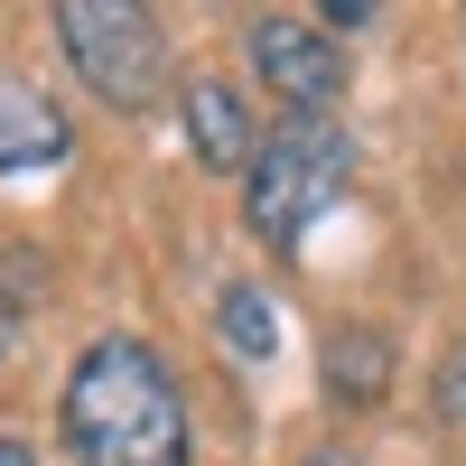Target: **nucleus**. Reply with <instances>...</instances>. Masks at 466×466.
<instances>
[{"label":"nucleus","instance_id":"1","mask_svg":"<svg viewBox=\"0 0 466 466\" xmlns=\"http://www.w3.org/2000/svg\"><path fill=\"white\" fill-rule=\"evenodd\" d=\"M56 430L75 466H187V392L140 336H94L56 392Z\"/></svg>","mask_w":466,"mask_h":466},{"label":"nucleus","instance_id":"2","mask_svg":"<svg viewBox=\"0 0 466 466\" xmlns=\"http://www.w3.org/2000/svg\"><path fill=\"white\" fill-rule=\"evenodd\" d=\"M345 187H355V131L345 122H280L243 168V215L270 252H289L327 206H345Z\"/></svg>","mask_w":466,"mask_h":466},{"label":"nucleus","instance_id":"3","mask_svg":"<svg viewBox=\"0 0 466 466\" xmlns=\"http://www.w3.org/2000/svg\"><path fill=\"white\" fill-rule=\"evenodd\" d=\"M56 47L112 112H149L168 85V37L140 0H56Z\"/></svg>","mask_w":466,"mask_h":466},{"label":"nucleus","instance_id":"4","mask_svg":"<svg viewBox=\"0 0 466 466\" xmlns=\"http://www.w3.org/2000/svg\"><path fill=\"white\" fill-rule=\"evenodd\" d=\"M252 75L289 103V122H336V103H345V47L289 10L252 19Z\"/></svg>","mask_w":466,"mask_h":466},{"label":"nucleus","instance_id":"5","mask_svg":"<svg viewBox=\"0 0 466 466\" xmlns=\"http://www.w3.org/2000/svg\"><path fill=\"white\" fill-rule=\"evenodd\" d=\"M75 149V131H66V112L37 94V85H0V177H37V168H56Z\"/></svg>","mask_w":466,"mask_h":466},{"label":"nucleus","instance_id":"6","mask_svg":"<svg viewBox=\"0 0 466 466\" xmlns=\"http://www.w3.org/2000/svg\"><path fill=\"white\" fill-rule=\"evenodd\" d=\"M177 112H187V149H197L206 168H252V112H243V94L224 85V75H197V85L177 94Z\"/></svg>","mask_w":466,"mask_h":466},{"label":"nucleus","instance_id":"7","mask_svg":"<svg viewBox=\"0 0 466 466\" xmlns=\"http://www.w3.org/2000/svg\"><path fill=\"white\" fill-rule=\"evenodd\" d=\"M382 382H392V336L336 327V336H327V392H336L345 410H364V401H382Z\"/></svg>","mask_w":466,"mask_h":466},{"label":"nucleus","instance_id":"8","mask_svg":"<svg viewBox=\"0 0 466 466\" xmlns=\"http://www.w3.org/2000/svg\"><path fill=\"white\" fill-rule=\"evenodd\" d=\"M215 318H224V345H233V355H270V345H280V318H270V299L252 289V280H233L224 299H215Z\"/></svg>","mask_w":466,"mask_h":466},{"label":"nucleus","instance_id":"9","mask_svg":"<svg viewBox=\"0 0 466 466\" xmlns=\"http://www.w3.org/2000/svg\"><path fill=\"white\" fill-rule=\"evenodd\" d=\"M430 410L466 430V336L448 345V355H439V373H430Z\"/></svg>","mask_w":466,"mask_h":466},{"label":"nucleus","instance_id":"10","mask_svg":"<svg viewBox=\"0 0 466 466\" xmlns=\"http://www.w3.org/2000/svg\"><path fill=\"white\" fill-rule=\"evenodd\" d=\"M0 466H37V448H19V439H0Z\"/></svg>","mask_w":466,"mask_h":466},{"label":"nucleus","instance_id":"11","mask_svg":"<svg viewBox=\"0 0 466 466\" xmlns=\"http://www.w3.org/2000/svg\"><path fill=\"white\" fill-rule=\"evenodd\" d=\"M308 466H355V457H345V448H318V457H308Z\"/></svg>","mask_w":466,"mask_h":466}]
</instances>
